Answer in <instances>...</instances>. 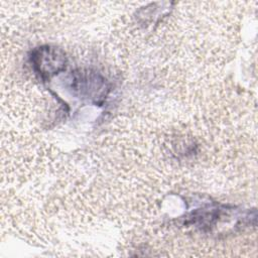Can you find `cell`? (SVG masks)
Returning a JSON list of instances; mask_svg holds the SVG:
<instances>
[{"instance_id": "obj_1", "label": "cell", "mask_w": 258, "mask_h": 258, "mask_svg": "<svg viewBox=\"0 0 258 258\" xmlns=\"http://www.w3.org/2000/svg\"><path fill=\"white\" fill-rule=\"evenodd\" d=\"M30 62L35 74L41 79L47 80L64 70L67 57L61 49L44 45L35 48L31 52Z\"/></svg>"}, {"instance_id": "obj_2", "label": "cell", "mask_w": 258, "mask_h": 258, "mask_svg": "<svg viewBox=\"0 0 258 258\" xmlns=\"http://www.w3.org/2000/svg\"><path fill=\"white\" fill-rule=\"evenodd\" d=\"M72 87L85 98L98 100L102 96H106V82L95 73H75L72 79Z\"/></svg>"}]
</instances>
